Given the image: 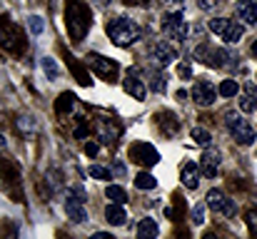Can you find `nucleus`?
I'll list each match as a JSON object with an SVG mask.
<instances>
[{
  "label": "nucleus",
  "mask_w": 257,
  "mask_h": 239,
  "mask_svg": "<svg viewBox=\"0 0 257 239\" xmlns=\"http://www.w3.org/2000/svg\"><path fill=\"white\" fill-rule=\"evenodd\" d=\"M197 5H200V8H202V10H207V8H210V5H212V3H210V0H197Z\"/></svg>",
  "instance_id": "obj_37"
},
{
  "label": "nucleus",
  "mask_w": 257,
  "mask_h": 239,
  "mask_svg": "<svg viewBox=\"0 0 257 239\" xmlns=\"http://www.w3.org/2000/svg\"><path fill=\"white\" fill-rule=\"evenodd\" d=\"M65 214H68V219H73L75 224L87 222L85 189H83V187H73V189L65 192Z\"/></svg>",
  "instance_id": "obj_4"
},
{
  "label": "nucleus",
  "mask_w": 257,
  "mask_h": 239,
  "mask_svg": "<svg viewBox=\"0 0 257 239\" xmlns=\"http://www.w3.org/2000/svg\"><path fill=\"white\" fill-rule=\"evenodd\" d=\"M73 100H75V95H73V92H65V95H60V102H58V110H60V112H63V110L68 112V110L73 107Z\"/></svg>",
  "instance_id": "obj_30"
},
{
  "label": "nucleus",
  "mask_w": 257,
  "mask_h": 239,
  "mask_svg": "<svg viewBox=\"0 0 257 239\" xmlns=\"http://www.w3.org/2000/svg\"><path fill=\"white\" fill-rule=\"evenodd\" d=\"M75 137H78V140H85L87 137V125H80V127L75 130Z\"/></svg>",
  "instance_id": "obj_36"
},
{
  "label": "nucleus",
  "mask_w": 257,
  "mask_h": 239,
  "mask_svg": "<svg viewBox=\"0 0 257 239\" xmlns=\"http://www.w3.org/2000/svg\"><path fill=\"white\" fill-rule=\"evenodd\" d=\"M28 28H30L33 35H43V33H45V23H43L40 15H30V18H28Z\"/></svg>",
  "instance_id": "obj_27"
},
{
  "label": "nucleus",
  "mask_w": 257,
  "mask_h": 239,
  "mask_svg": "<svg viewBox=\"0 0 257 239\" xmlns=\"http://www.w3.org/2000/svg\"><path fill=\"white\" fill-rule=\"evenodd\" d=\"M65 18H68V30L75 40H80L90 28V10L85 8V3L80 0H70L68 10H65Z\"/></svg>",
  "instance_id": "obj_2"
},
{
  "label": "nucleus",
  "mask_w": 257,
  "mask_h": 239,
  "mask_svg": "<svg viewBox=\"0 0 257 239\" xmlns=\"http://www.w3.org/2000/svg\"><path fill=\"white\" fill-rule=\"evenodd\" d=\"M195 55L200 58V63H207V65H212V68H222V55H225V50H215L210 43H200L197 50H195Z\"/></svg>",
  "instance_id": "obj_12"
},
{
  "label": "nucleus",
  "mask_w": 257,
  "mask_h": 239,
  "mask_svg": "<svg viewBox=\"0 0 257 239\" xmlns=\"http://www.w3.org/2000/svg\"><path fill=\"white\" fill-rule=\"evenodd\" d=\"M177 75H180V78H192V68H190V63H182V65L177 68Z\"/></svg>",
  "instance_id": "obj_31"
},
{
  "label": "nucleus",
  "mask_w": 257,
  "mask_h": 239,
  "mask_svg": "<svg viewBox=\"0 0 257 239\" xmlns=\"http://www.w3.org/2000/svg\"><path fill=\"white\" fill-rule=\"evenodd\" d=\"M127 3H133V5H143V8L150 5V0H127Z\"/></svg>",
  "instance_id": "obj_38"
},
{
  "label": "nucleus",
  "mask_w": 257,
  "mask_h": 239,
  "mask_svg": "<svg viewBox=\"0 0 257 239\" xmlns=\"http://www.w3.org/2000/svg\"><path fill=\"white\" fill-rule=\"evenodd\" d=\"M105 219H107L112 227H120V224H125V222H127V212H125V207H122V204L112 202V204H107V207H105Z\"/></svg>",
  "instance_id": "obj_15"
},
{
  "label": "nucleus",
  "mask_w": 257,
  "mask_h": 239,
  "mask_svg": "<svg viewBox=\"0 0 257 239\" xmlns=\"http://www.w3.org/2000/svg\"><path fill=\"white\" fill-rule=\"evenodd\" d=\"M112 172H115L117 177H125V174H127V167H125L120 159H115V164H112Z\"/></svg>",
  "instance_id": "obj_32"
},
{
  "label": "nucleus",
  "mask_w": 257,
  "mask_h": 239,
  "mask_svg": "<svg viewBox=\"0 0 257 239\" xmlns=\"http://www.w3.org/2000/svg\"><path fill=\"white\" fill-rule=\"evenodd\" d=\"M165 3H172V0H165Z\"/></svg>",
  "instance_id": "obj_43"
},
{
  "label": "nucleus",
  "mask_w": 257,
  "mask_h": 239,
  "mask_svg": "<svg viewBox=\"0 0 257 239\" xmlns=\"http://www.w3.org/2000/svg\"><path fill=\"white\" fill-rule=\"evenodd\" d=\"M190 137H192L197 145H202V147H207V145L212 142V135H210L207 130H202V127H195V130L190 132Z\"/></svg>",
  "instance_id": "obj_25"
},
{
  "label": "nucleus",
  "mask_w": 257,
  "mask_h": 239,
  "mask_svg": "<svg viewBox=\"0 0 257 239\" xmlns=\"http://www.w3.org/2000/svg\"><path fill=\"white\" fill-rule=\"evenodd\" d=\"M87 65L100 75V78H115L117 75V65H115V60H110V58H102V55H87Z\"/></svg>",
  "instance_id": "obj_11"
},
{
  "label": "nucleus",
  "mask_w": 257,
  "mask_h": 239,
  "mask_svg": "<svg viewBox=\"0 0 257 239\" xmlns=\"http://www.w3.org/2000/svg\"><path fill=\"white\" fill-rule=\"evenodd\" d=\"M3 147H5V137L0 135V150H3Z\"/></svg>",
  "instance_id": "obj_42"
},
{
  "label": "nucleus",
  "mask_w": 257,
  "mask_h": 239,
  "mask_svg": "<svg viewBox=\"0 0 257 239\" xmlns=\"http://www.w3.org/2000/svg\"><path fill=\"white\" fill-rule=\"evenodd\" d=\"M105 197L112 199V202H117V204L127 202V192H125V187H117V184H107V187H105Z\"/></svg>",
  "instance_id": "obj_19"
},
{
  "label": "nucleus",
  "mask_w": 257,
  "mask_h": 239,
  "mask_svg": "<svg viewBox=\"0 0 257 239\" xmlns=\"http://www.w3.org/2000/svg\"><path fill=\"white\" fill-rule=\"evenodd\" d=\"M220 162H222V155L220 150H205V155L200 159V172L205 177H217V169H220Z\"/></svg>",
  "instance_id": "obj_13"
},
{
  "label": "nucleus",
  "mask_w": 257,
  "mask_h": 239,
  "mask_svg": "<svg viewBox=\"0 0 257 239\" xmlns=\"http://www.w3.org/2000/svg\"><path fill=\"white\" fill-rule=\"evenodd\" d=\"M43 73H45V78L48 80H58V75H60V68H58V63L53 60V58H43Z\"/></svg>",
  "instance_id": "obj_24"
},
{
  "label": "nucleus",
  "mask_w": 257,
  "mask_h": 239,
  "mask_svg": "<svg viewBox=\"0 0 257 239\" xmlns=\"http://www.w3.org/2000/svg\"><path fill=\"white\" fill-rule=\"evenodd\" d=\"M150 58H153L160 68H168L170 63H175V60H177V50L172 48L170 43L158 40V43H153V45H150Z\"/></svg>",
  "instance_id": "obj_7"
},
{
  "label": "nucleus",
  "mask_w": 257,
  "mask_h": 239,
  "mask_svg": "<svg viewBox=\"0 0 257 239\" xmlns=\"http://www.w3.org/2000/svg\"><path fill=\"white\" fill-rule=\"evenodd\" d=\"M92 239H112L110 234H102V232H97V234H92Z\"/></svg>",
  "instance_id": "obj_40"
},
{
  "label": "nucleus",
  "mask_w": 257,
  "mask_h": 239,
  "mask_svg": "<svg viewBox=\"0 0 257 239\" xmlns=\"http://www.w3.org/2000/svg\"><path fill=\"white\" fill-rule=\"evenodd\" d=\"M237 92H240V85L235 80H222V85H220V95L222 97H235Z\"/></svg>",
  "instance_id": "obj_26"
},
{
  "label": "nucleus",
  "mask_w": 257,
  "mask_h": 239,
  "mask_svg": "<svg viewBox=\"0 0 257 239\" xmlns=\"http://www.w3.org/2000/svg\"><path fill=\"white\" fill-rule=\"evenodd\" d=\"M158 234H160V229H158V224L153 219H143L138 224V237L140 239H155Z\"/></svg>",
  "instance_id": "obj_18"
},
{
  "label": "nucleus",
  "mask_w": 257,
  "mask_h": 239,
  "mask_svg": "<svg viewBox=\"0 0 257 239\" xmlns=\"http://www.w3.org/2000/svg\"><path fill=\"white\" fill-rule=\"evenodd\" d=\"M235 13L247 25H257V0H240L237 8H235Z\"/></svg>",
  "instance_id": "obj_14"
},
{
  "label": "nucleus",
  "mask_w": 257,
  "mask_h": 239,
  "mask_svg": "<svg viewBox=\"0 0 257 239\" xmlns=\"http://www.w3.org/2000/svg\"><path fill=\"white\" fill-rule=\"evenodd\" d=\"M205 214H207V202L195 204V209H192V222H195V224H205Z\"/></svg>",
  "instance_id": "obj_29"
},
{
  "label": "nucleus",
  "mask_w": 257,
  "mask_h": 239,
  "mask_svg": "<svg viewBox=\"0 0 257 239\" xmlns=\"http://www.w3.org/2000/svg\"><path fill=\"white\" fill-rule=\"evenodd\" d=\"M225 127L237 145H252L255 142V127L245 117H240L237 112H225Z\"/></svg>",
  "instance_id": "obj_3"
},
{
  "label": "nucleus",
  "mask_w": 257,
  "mask_h": 239,
  "mask_svg": "<svg viewBox=\"0 0 257 239\" xmlns=\"http://www.w3.org/2000/svg\"><path fill=\"white\" fill-rule=\"evenodd\" d=\"M155 184H158V179H155L150 172H140V174L135 177V187H138V189H155Z\"/></svg>",
  "instance_id": "obj_23"
},
{
  "label": "nucleus",
  "mask_w": 257,
  "mask_h": 239,
  "mask_svg": "<svg viewBox=\"0 0 257 239\" xmlns=\"http://www.w3.org/2000/svg\"><path fill=\"white\" fill-rule=\"evenodd\" d=\"M163 33L170 40H185L187 38V23H185V15L180 10L163 15Z\"/></svg>",
  "instance_id": "obj_5"
},
{
  "label": "nucleus",
  "mask_w": 257,
  "mask_h": 239,
  "mask_svg": "<svg viewBox=\"0 0 257 239\" xmlns=\"http://www.w3.org/2000/svg\"><path fill=\"white\" fill-rule=\"evenodd\" d=\"M85 152L90 155V157H97V152H100V145H97V142H87V145H85Z\"/></svg>",
  "instance_id": "obj_34"
},
{
  "label": "nucleus",
  "mask_w": 257,
  "mask_h": 239,
  "mask_svg": "<svg viewBox=\"0 0 257 239\" xmlns=\"http://www.w3.org/2000/svg\"><path fill=\"white\" fill-rule=\"evenodd\" d=\"M150 90L158 92V95H163V92L168 90V80H165V75H163L160 70H153V73H150Z\"/></svg>",
  "instance_id": "obj_20"
},
{
  "label": "nucleus",
  "mask_w": 257,
  "mask_h": 239,
  "mask_svg": "<svg viewBox=\"0 0 257 239\" xmlns=\"http://www.w3.org/2000/svg\"><path fill=\"white\" fill-rule=\"evenodd\" d=\"M240 110H242L245 115L257 110V85H252V82L245 85V90H242V100H240Z\"/></svg>",
  "instance_id": "obj_16"
},
{
  "label": "nucleus",
  "mask_w": 257,
  "mask_h": 239,
  "mask_svg": "<svg viewBox=\"0 0 257 239\" xmlns=\"http://www.w3.org/2000/svg\"><path fill=\"white\" fill-rule=\"evenodd\" d=\"M87 174L95 177V179H110V177H112V172H110L107 167H100V164H90V167H87Z\"/></svg>",
  "instance_id": "obj_28"
},
{
  "label": "nucleus",
  "mask_w": 257,
  "mask_h": 239,
  "mask_svg": "<svg viewBox=\"0 0 257 239\" xmlns=\"http://www.w3.org/2000/svg\"><path fill=\"white\" fill-rule=\"evenodd\" d=\"M18 125H20V130H33V122H30V117H20V120H18Z\"/></svg>",
  "instance_id": "obj_35"
},
{
  "label": "nucleus",
  "mask_w": 257,
  "mask_h": 239,
  "mask_svg": "<svg viewBox=\"0 0 257 239\" xmlns=\"http://www.w3.org/2000/svg\"><path fill=\"white\" fill-rule=\"evenodd\" d=\"M107 35H110V40L115 45L125 48V45H133L140 38V28L130 18H112L107 23Z\"/></svg>",
  "instance_id": "obj_1"
},
{
  "label": "nucleus",
  "mask_w": 257,
  "mask_h": 239,
  "mask_svg": "<svg viewBox=\"0 0 257 239\" xmlns=\"http://www.w3.org/2000/svg\"><path fill=\"white\" fill-rule=\"evenodd\" d=\"M242 33H245V28H242L240 23H235V20H232V23H230V28L222 33V40H225V43H237V40L242 38Z\"/></svg>",
  "instance_id": "obj_21"
},
{
  "label": "nucleus",
  "mask_w": 257,
  "mask_h": 239,
  "mask_svg": "<svg viewBox=\"0 0 257 239\" xmlns=\"http://www.w3.org/2000/svg\"><path fill=\"white\" fill-rule=\"evenodd\" d=\"M130 157L135 159V162H140V164H145V167H153V164H158V150L153 147V145H148V142H138V145H133V150H130Z\"/></svg>",
  "instance_id": "obj_10"
},
{
  "label": "nucleus",
  "mask_w": 257,
  "mask_h": 239,
  "mask_svg": "<svg viewBox=\"0 0 257 239\" xmlns=\"http://www.w3.org/2000/svg\"><path fill=\"white\" fill-rule=\"evenodd\" d=\"M182 184L187 189H197V184H200V167L195 162H185V167H182Z\"/></svg>",
  "instance_id": "obj_17"
},
{
  "label": "nucleus",
  "mask_w": 257,
  "mask_h": 239,
  "mask_svg": "<svg viewBox=\"0 0 257 239\" xmlns=\"http://www.w3.org/2000/svg\"><path fill=\"white\" fill-rule=\"evenodd\" d=\"M160 120H163V122H160V130H163L165 135H175V132H177V127H180V125H177V120H175V115H172V112L160 115Z\"/></svg>",
  "instance_id": "obj_22"
},
{
  "label": "nucleus",
  "mask_w": 257,
  "mask_h": 239,
  "mask_svg": "<svg viewBox=\"0 0 257 239\" xmlns=\"http://www.w3.org/2000/svg\"><path fill=\"white\" fill-rule=\"evenodd\" d=\"M205 202H207V207H210L212 212H217V214H225V217H232V214H235V202H232L230 197H225L220 189H210Z\"/></svg>",
  "instance_id": "obj_6"
},
{
  "label": "nucleus",
  "mask_w": 257,
  "mask_h": 239,
  "mask_svg": "<svg viewBox=\"0 0 257 239\" xmlns=\"http://www.w3.org/2000/svg\"><path fill=\"white\" fill-rule=\"evenodd\" d=\"M215 97H217V90H215V85H212L210 80H197V82H195V87H192V100H195L197 105L207 107V105L215 102Z\"/></svg>",
  "instance_id": "obj_9"
},
{
  "label": "nucleus",
  "mask_w": 257,
  "mask_h": 239,
  "mask_svg": "<svg viewBox=\"0 0 257 239\" xmlns=\"http://www.w3.org/2000/svg\"><path fill=\"white\" fill-rule=\"evenodd\" d=\"M125 92L127 95H133L135 100H145V92H148V87H145V80L140 78V70L138 68H130L127 73H125Z\"/></svg>",
  "instance_id": "obj_8"
},
{
  "label": "nucleus",
  "mask_w": 257,
  "mask_h": 239,
  "mask_svg": "<svg viewBox=\"0 0 257 239\" xmlns=\"http://www.w3.org/2000/svg\"><path fill=\"white\" fill-rule=\"evenodd\" d=\"M247 224H250V229L257 234V209H252V212H247Z\"/></svg>",
  "instance_id": "obj_33"
},
{
  "label": "nucleus",
  "mask_w": 257,
  "mask_h": 239,
  "mask_svg": "<svg viewBox=\"0 0 257 239\" xmlns=\"http://www.w3.org/2000/svg\"><path fill=\"white\" fill-rule=\"evenodd\" d=\"M252 55H255V58H257V40H255V43H252Z\"/></svg>",
  "instance_id": "obj_41"
},
{
  "label": "nucleus",
  "mask_w": 257,
  "mask_h": 239,
  "mask_svg": "<svg viewBox=\"0 0 257 239\" xmlns=\"http://www.w3.org/2000/svg\"><path fill=\"white\" fill-rule=\"evenodd\" d=\"M95 5H97V8H107V5H110V0H95Z\"/></svg>",
  "instance_id": "obj_39"
}]
</instances>
